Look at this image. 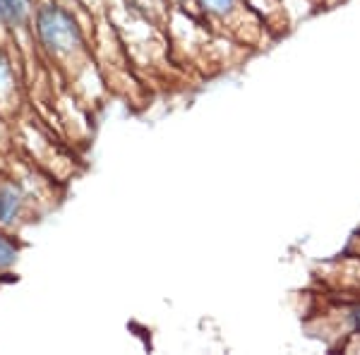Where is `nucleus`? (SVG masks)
Wrapping results in <instances>:
<instances>
[{"mask_svg": "<svg viewBox=\"0 0 360 355\" xmlns=\"http://www.w3.org/2000/svg\"><path fill=\"white\" fill-rule=\"evenodd\" d=\"M37 29L44 46L53 53H72L82 44V32L72 15L60 5H46L37 15Z\"/></svg>", "mask_w": 360, "mask_h": 355, "instance_id": "f257e3e1", "label": "nucleus"}, {"mask_svg": "<svg viewBox=\"0 0 360 355\" xmlns=\"http://www.w3.org/2000/svg\"><path fill=\"white\" fill-rule=\"evenodd\" d=\"M20 209V195L10 185H0V224H10Z\"/></svg>", "mask_w": 360, "mask_h": 355, "instance_id": "f03ea898", "label": "nucleus"}, {"mask_svg": "<svg viewBox=\"0 0 360 355\" xmlns=\"http://www.w3.org/2000/svg\"><path fill=\"white\" fill-rule=\"evenodd\" d=\"M5 5V15H8V22H15V25H22V22L29 17V0H3Z\"/></svg>", "mask_w": 360, "mask_h": 355, "instance_id": "7ed1b4c3", "label": "nucleus"}, {"mask_svg": "<svg viewBox=\"0 0 360 355\" xmlns=\"http://www.w3.org/2000/svg\"><path fill=\"white\" fill-rule=\"evenodd\" d=\"M17 257V250L5 235H0V269H8Z\"/></svg>", "mask_w": 360, "mask_h": 355, "instance_id": "20e7f679", "label": "nucleus"}, {"mask_svg": "<svg viewBox=\"0 0 360 355\" xmlns=\"http://www.w3.org/2000/svg\"><path fill=\"white\" fill-rule=\"evenodd\" d=\"M236 0H202V5L214 15H226L231 8H233Z\"/></svg>", "mask_w": 360, "mask_h": 355, "instance_id": "39448f33", "label": "nucleus"}, {"mask_svg": "<svg viewBox=\"0 0 360 355\" xmlns=\"http://www.w3.org/2000/svg\"><path fill=\"white\" fill-rule=\"evenodd\" d=\"M0 20H8V15H5V5H3V0H0Z\"/></svg>", "mask_w": 360, "mask_h": 355, "instance_id": "423d86ee", "label": "nucleus"}]
</instances>
